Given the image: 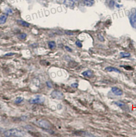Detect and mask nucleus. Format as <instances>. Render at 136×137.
<instances>
[{"instance_id": "f257e3e1", "label": "nucleus", "mask_w": 136, "mask_h": 137, "mask_svg": "<svg viewBox=\"0 0 136 137\" xmlns=\"http://www.w3.org/2000/svg\"><path fill=\"white\" fill-rule=\"evenodd\" d=\"M4 135L6 137H24L26 132L17 128H12L4 132Z\"/></svg>"}, {"instance_id": "f03ea898", "label": "nucleus", "mask_w": 136, "mask_h": 137, "mask_svg": "<svg viewBox=\"0 0 136 137\" xmlns=\"http://www.w3.org/2000/svg\"><path fill=\"white\" fill-rule=\"evenodd\" d=\"M45 101V99L44 97L40 95H37L35 97L29 100V103L31 104H41L44 103Z\"/></svg>"}, {"instance_id": "7ed1b4c3", "label": "nucleus", "mask_w": 136, "mask_h": 137, "mask_svg": "<svg viewBox=\"0 0 136 137\" xmlns=\"http://www.w3.org/2000/svg\"><path fill=\"white\" fill-rule=\"evenodd\" d=\"M37 124L38 126L41 127L42 128L45 129H49L50 128V124L47 121L44 120H39L37 122Z\"/></svg>"}, {"instance_id": "20e7f679", "label": "nucleus", "mask_w": 136, "mask_h": 137, "mask_svg": "<svg viewBox=\"0 0 136 137\" xmlns=\"http://www.w3.org/2000/svg\"><path fill=\"white\" fill-rule=\"evenodd\" d=\"M51 96L54 98L55 99H61L63 98L64 97V95L63 93L61 92L60 91H54L52 92L51 93Z\"/></svg>"}, {"instance_id": "39448f33", "label": "nucleus", "mask_w": 136, "mask_h": 137, "mask_svg": "<svg viewBox=\"0 0 136 137\" xmlns=\"http://www.w3.org/2000/svg\"><path fill=\"white\" fill-rule=\"evenodd\" d=\"M111 91L115 95L117 96H121L123 95V92L122 90L117 87H112L111 89Z\"/></svg>"}, {"instance_id": "423d86ee", "label": "nucleus", "mask_w": 136, "mask_h": 137, "mask_svg": "<svg viewBox=\"0 0 136 137\" xmlns=\"http://www.w3.org/2000/svg\"><path fill=\"white\" fill-rule=\"evenodd\" d=\"M130 23L132 27L136 28V14H132L130 17Z\"/></svg>"}, {"instance_id": "0eeeda50", "label": "nucleus", "mask_w": 136, "mask_h": 137, "mask_svg": "<svg viewBox=\"0 0 136 137\" xmlns=\"http://www.w3.org/2000/svg\"><path fill=\"white\" fill-rule=\"evenodd\" d=\"M105 70H106V71L108 72H116L118 73H121V72H120V70H119L118 68H117L114 67H106V68H105Z\"/></svg>"}, {"instance_id": "6e6552de", "label": "nucleus", "mask_w": 136, "mask_h": 137, "mask_svg": "<svg viewBox=\"0 0 136 137\" xmlns=\"http://www.w3.org/2000/svg\"><path fill=\"white\" fill-rule=\"evenodd\" d=\"M17 22L18 24L22 25L23 27H29L30 26V24H29L28 23H27L26 21L21 20H17Z\"/></svg>"}, {"instance_id": "1a4fd4ad", "label": "nucleus", "mask_w": 136, "mask_h": 137, "mask_svg": "<svg viewBox=\"0 0 136 137\" xmlns=\"http://www.w3.org/2000/svg\"><path fill=\"white\" fill-rule=\"evenodd\" d=\"M82 75L85 77H91L93 75V72L91 70H88L86 71L83 72L82 73Z\"/></svg>"}, {"instance_id": "9d476101", "label": "nucleus", "mask_w": 136, "mask_h": 137, "mask_svg": "<svg viewBox=\"0 0 136 137\" xmlns=\"http://www.w3.org/2000/svg\"><path fill=\"white\" fill-rule=\"evenodd\" d=\"M7 19V15L6 14H3L0 17V25L5 24Z\"/></svg>"}, {"instance_id": "9b49d317", "label": "nucleus", "mask_w": 136, "mask_h": 137, "mask_svg": "<svg viewBox=\"0 0 136 137\" xmlns=\"http://www.w3.org/2000/svg\"><path fill=\"white\" fill-rule=\"evenodd\" d=\"M64 4L65 5L71 7L73 6L74 4V0H65Z\"/></svg>"}, {"instance_id": "f8f14e48", "label": "nucleus", "mask_w": 136, "mask_h": 137, "mask_svg": "<svg viewBox=\"0 0 136 137\" xmlns=\"http://www.w3.org/2000/svg\"><path fill=\"white\" fill-rule=\"evenodd\" d=\"M48 46L50 49L53 50L55 49L56 47V43L54 41H50L48 42Z\"/></svg>"}, {"instance_id": "ddd939ff", "label": "nucleus", "mask_w": 136, "mask_h": 137, "mask_svg": "<svg viewBox=\"0 0 136 137\" xmlns=\"http://www.w3.org/2000/svg\"><path fill=\"white\" fill-rule=\"evenodd\" d=\"M84 2L85 5L90 7L94 4V0H84Z\"/></svg>"}, {"instance_id": "4468645a", "label": "nucleus", "mask_w": 136, "mask_h": 137, "mask_svg": "<svg viewBox=\"0 0 136 137\" xmlns=\"http://www.w3.org/2000/svg\"><path fill=\"white\" fill-rule=\"evenodd\" d=\"M120 56L122 58H129L130 57V53L126 52H120Z\"/></svg>"}, {"instance_id": "2eb2a0df", "label": "nucleus", "mask_w": 136, "mask_h": 137, "mask_svg": "<svg viewBox=\"0 0 136 137\" xmlns=\"http://www.w3.org/2000/svg\"><path fill=\"white\" fill-rule=\"evenodd\" d=\"M115 105H117V106H118V107H121V108H122L123 107L125 106V104L124 103H123V102H122V101H117V102H115Z\"/></svg>"}, {"instance_id": "dca6fc26", "label": "nucleus", "mask_w": 136, "mask_h": 137, "mask_svg": "<svg viewBox=\"0 0 136 137\" xmlns=\"http://www.w3.org/2000/svg\"><path fill=\"white\" fill-rule=\"evenodd\" d=\"M24 101V98L22 97H17L15 100H14V103L17 104H19L22 103Z\"/></svg>"}, {"instance_id": "f3484780", "label": "nucleus", "mask_w": 136, "mask_h": 137, "mask_svg": "<svg viewBox=\"0 0 136 137\" xmlns=\"http://www.w3.org/2000/svg\"><path fill=\"white\" fill-rule=\"evenodd\" d=\"M27 37V34L25 33H22L18 36V39H21V40H24Z\"/></svg>"}, {"instance_id": "a211bd4d", "label": "nucleus", "mask_w": 136, "mask_h": 137, "mask_svg": "<svg viewBox=\"0 0 136 137\" xmlns=\"http://www.w3.org/2000/svg\"><path fill=\"white\" fill-rule=\"evenodd\" d=\"M75 44L78 47L81 48L83 47V44L81 43V42L79 40H77L75 42Z\"/></svg>"}, {"instance_id": "6ab92c4d", "label": "nucleus", "mask_w": 136, "mask_h": 137, "mask_svg": "<svg viewBox=\"0 0 136 137\" xmlns=\"http://www.w3.org/2000/svg\"><path fill=\"white\" fill-rule=\"evenodd\" d=\"M5 11L7 14H12V10H11L10 8H7L5 9Z\"/></svg>"}, {"instance_id": "aec40b11", "label": "nucleus", "mask_w": 136, "mask_h": 137, "mask_svg": "<svg viewBox=\"0 0 136 137\" xmlns=\"http://www.w3.org/2000/svg\"><path fill=\"white\" fill-rule=\"evenodd\" d=\"M71 86L73 87V88H77L78 86V84L77 83H73L71 85Z\"/></svg>"}, {"instance_id": "412c9836", "label": "nucleus", "mask_w": 136, "mask_h": 137, "mask_svg": "<svg viewBox=\"0 0 136 137\" xmlns=\"http://www.w3.org/2000/svg\"><path fill=\"white\" fill-rule=\"evenodd\" d=\"M46 84H47V86L49 88H51L52 87V84L50 83V82L47 81L46 82Z\"/></svg>"}, {"instance_id": "4be33fe9", "label": "nucleus", "mask_w": 136, "mask_h": 137, "mask_svg": "<svg viewBox=\"0 0 136 137\" xmlns=\"http://www.w3.org/2000/svg\"><path fill=\"white\" fill-rule=\"evenodd\" d=\"M65 48L66 50H67V51H68V52H71L72 51V49L71 48H70L68 46H65Z\"/></svg>"}, {"instance_id": "5701e85b", "label": "nucleus", "mask_w": 136, "mask_h": 137, "mask_svg": "<svg viewBox=\"0 0 136 137\" xmlns=\"http://www.w3.org/2000/svg\"><path fill=\"white\" fill-rule=\"evenodd\" d=\"M14 53H12V52H9V53H6L5 54L4 56L6 57V56H13L14 55Z\"/></svg>"}, {"instance_id": "b1692460", "label": "nucleus", "mask_w": 136, "mask_h": 137, "mask_svg": "<svg viewBox=\"0 0 136 137\" xmlns=\"http://www.w3.org/2000/svg\"><path fill=\"white\" fill-rule=\"evenodd\" d=\"M103 37L102 36H101V35L100 34L99 36V39L100 40V41H103L104 40V39H103Z\"/></svg>"}, {"instance_id": "393cba45", "label": "nucleus", "mask_w": 136, "mask_h": 137, "mask_svg": "<svg viewBox=\"0 0 136 137\" xmlns=\"http://www.w3.org/2000/svg\"></svg>"}]
</instances>
